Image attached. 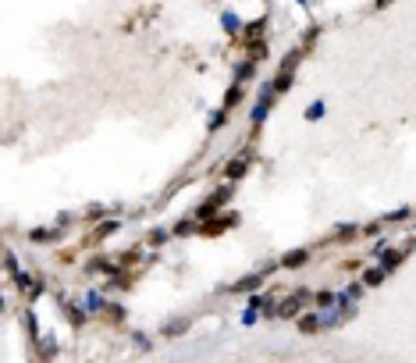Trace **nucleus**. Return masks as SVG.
<instances>
[{"label":"nucleus","mask_w":416,"mask_h":363,"mask_svg":"<svg viewBox=\"0 0 416 363\" xmlns=\"http://www.w3.org/2000/svg\"><path fill=\"white\" fill-rule=\"evenodd\" d=\"M185 328H189V321H174L171 328H164V335H182Z\"/></svg>","instance_id":"nucleus-14"},{"label":"nucleus","mask_w":416,"mask_h":363,"mask_svg":"<svg viewBox=\"0 0 416 363\" xmlns=\"http://www.w3.org/2000/svg\"><path fill=\"white\" fill-rule=\"evenodd\" d=\"M317 303L327 310V306H335V303H338V295H335V292H317Z\"/></svg>","instance_id":"nucleus-10"},{"label":"nucleus","mask_w":416,"mask_h":363,"mask_svg":"<svg viewBox=\"0 0 416 363\" xmlns=\"http://www.w3.org/2000/svg\"><path fill=\"white\" fill-rule=\"evenodd\" d=\"M306 260H310V249H292L281 257V267H302Z\"/></svg>","instance_id":"nucleus-2"},{"label":"nucleus","mask_w":416,"mask_h":363,"mask_svg":"<svg viewBox=\"0 0 416 363\" xmlns=\"http://www.w3.org/2000/svg\"><path fill=\"white\" fill-rule=\"evenodd\" d=\"M299 331H306V335L320 331V317H317V313H306V317H299Z\"/></svg>","instance_id":"nucleus-4"},{"label":"nucleus","mask_w":416,"mask_h":363,"mask_svg":"<svg viewBox=\"0 0 416 363\" xmlns=\"http://www.w3.org/2000/svg\"><path fill=\"white\" fill-rule=\"evenodd\" d=\"M238 100H242V86H238V82H235V86H231V89H228V96H224V111H228V107H235V103H238Z\"/></svg>","instance_id":"nucleus-7"},{"label":"nucleus","mask_w":416,"mask_h":363,"mask_svg":"<svg viewBox=\"0 0 416 363\" xmlns=\"http://www.w3.org/2000/svg\"><path fill=\"white\" fill-rule=\"evenodd\" d=\"M260 278H264V274H246V278H238V282H235V292H249V289H256V285H260Z\"/></svg>","instance_id":"nucleus-5"},{"label":"nucleus","mask_w":416,"mask_h":363,"mask_svg":"<svg viewBox=\"0 0 416 363\" xmlns=\"http://www.w3.org/2000/svg\"><path fill=\"white\" fill-rule=\"evenodd\" d=\"M267 111H271L267 103H256V107H253V125H260V121L267 118Z\"/></svg>","instance_id":"nucleus-11"},{"label":"nucleus","mask_w":416,"mask_h":363,"mask_svg":"<svg viewBox=\"0 0 416 363\" xmlns=\"http://www.w3.org/2000/svg\"><path fill=\"white\" fill-rule=\"evenodd\" d=\"M402 257H406L402 249H388V253H384V260H381V267H384V271L391 274V271H395V267L402 264Z\"/></svg>","instance_id":"nucleus-3"},{"label":"nucleus","mask_w":416,"mask_h":363,"mask_svg":"<svg viewBox=\"0 0 416 363\" xmlns=\"http://www.w3.org/2000/svg\"><path fill=\"white\" fill-rule=\"evenodd\" d=\"M192 228H196V224H192V221H178V224H174V235H189V231H192Z\"/></svg>","instance_id":"nucleus-15"},{"label":"nucleus","mask_w":416,"mask_h":363,"mask_svg":"<svg viewBox=\"0 0 416 363\" xmlns=\"http://www.w3.org/2000/svg\"><path fill=\"white\" fill-rule=\"evenodd\" d=\"M89 306H93V310H100V306H103V299H100V292H89Z\"/></svg>","instance_id":"nucleus-21"},{"label":"nucleus","mask_w":416,"mask_h":363,"mask_svg":"<svg viewBox=\"0 0 416 363\" xmlns=\"http://www.w3.org/2000/svg\"><path fill=\"white\" fill-rule=\"evenodd\" d=\"M246 324H256V306H246V317H242Z\"/></svg>","instance_id":"nucleus-22"},{"label":"nucleus","mask_w":416,"mask_h":363,"mask_svg":"<svg viewBox=\"0 0 416 363\" xmlns=\"http://www.w3.org/2000/svg\"><path fill=\"white\" fill-rule=\"evenodd\" d=\"M68 317H71V321H75V324H82V321H85V313H82L78 306H68Z\"/></svg>","instance_id":"nucleus-18"},{"label":"nucleus","mask_w":416,"mask_h":363,"mask_svg":"<svg viewBox=\"0 0 416 363\" xmlns=\"http://www.w3.org/2000/svg\"><path fill=\"white\" fill-rule=\"evenodd\" d=\"M320 114H324V103H313V107H310V111H306V118H313V121H317V118H320Z\"/></svg>","instance_id":"nucleus-19"},{"label":"nucleus","mask_w":416,"mask_h":363,"mask_svg":"<svg viewBox=\"0 0 416 363\" xmlns=\"http://www.w3.org/2000/svg\"><path fill=\"white\" fill-rule=\"evenodd\" d=\"M253 72H256V68H253L249 61H246V65H238V82H246V78H249Z\"/></svg>","instance_id":"nucleus-16"},{"label":"nucleus","mask_w":416,"mask_h":363,"mask_svg":"<svg viewBox=\"0 0 416 363\" xmlns=\"http://www.w3.org/2000/svg\"><path fill=\"white\" fill-rule=\"evenodd\" d=\"M224 175H228V178H231V182H235V178H242V175H246V160H231V164H228V171H224Z\"/></svg>","instance_id":"nucleus-8"},{"label":"nucleus","mask_w":416,"mask_h":363,"mask_svg":"<svg viewBox=\"0 0 416 363\" xmlns=\"http://www.w3.org/2000/svg\"><path fill=\"white\" fill-rule=\"evenodd\" d=\"M352 231H356L352 224H338V228H335V235H342V242H348V235H352Z\"/></svg>","instance_id":"nucleus-17"},{"label":"nucleus","mask_w":416,"mask_h":363,"mask_svg":"<svg viewBox=\"0 0 416 363\" xmlns=\"http://www.w3.org/2000/svg\"><path fill=\"white\" fill-rule=\"evenodd\" d=\"M39 349H43L39 356H43V360H50V356L57 353V342H54V338H43V342H39Z\"/></svg>","instance_id":"nucleus-9"},{"label":"nucleus","mask_w":416,"mask_h":363,"mask_svg":"<svg viewBox=\"0 0 416 363\" xmlns=\"http://www.w3.org/2000/svg\"><path fill=\"white\" fill-rule=\"evenodd\" d=\"M224 25H228L231 32H238V18H235V14H224Z\"/></svg>","instance_id":"nucleus-20"},{"label":"nucleus","mask_w":416,"mask_h":363,"mask_svg":"<svg viewBox=\"0 0 416 363\" xmlns=\"http://www.w3.org/2000/svg\"><path fill=\"white\" fill-rule=\"evenodd\" d=\"M221 125H228V111H217V114L210 118V129H213V132H217Z\"/></svg>","instance_id":"nucleus-12"},{"label":"nucleus","mask_w":416,"mask_h":363,"mask_svg":"<svg viewBox=\"0 0 416 363\" xmlns=\"http://www.w3.org/2000/svg\"><path fill=\"white\" fill-rule=\"evenodd\" d=\"M32 239H36V242H54V239H57V231H47V228H39V231H32Z\"/></svg>","instance_id":"nucleus-13"},{"label":"nucleus","mask_w":416,"mask_h":363,"mask_svg":"<svg viewBox=\"0 0 416 363\" xmlns=\"http://www.w3.org/2000/svg\"><path fill=\"white\" fill-rule=\"evenodd\" d=\"M409 218V210H395V214H388V221H406Z\"/></svg>","instance_id":"nucleus-23"},{"label":"nucleus","mask_w":416,"mask_h":363,"mask_svg":"<svg viewBox=\"0 0 416 363\" xmlns=\"http://www.w3.org/2000/svg\"><path fill=\"white\" fill-rule=\"evenodd\" d=\"M384 274H388L384 267H374V271H366V274H363V285H381V282H384Z\"/></svg>","instance_id":"nucleus-6"},{"label":"nucleus","mask_w":416,"mask_h":363,"mask_svg":"<svg viewBox=\"0 0 416 363\" xmlns=\"http://www.w3.org/2000/svg\"><path fill=\"white\" fill-rule=\"evenodd\" d=\"M384 4H391V0H377V7H384Z\"/></svg>","instance_id":"nucleus-24"},{"label":"nucleus","mask_w":416,"mask_h":363,"mask_svg":"<svg viewBox=\"0 0 416 363\" xmlns=\"http://www.w3.org/2000/svg\"><path fill=\"white\" fill-rule=\"evenodd\" d=\"M306 303H310V292H306V289H299L295 295H292V299H288V303H281L277 317H295V313H299V310H302Z\"/></svg>","instance_id":"nucleus-1"}]
</instances>
